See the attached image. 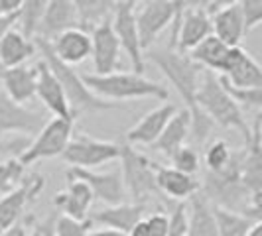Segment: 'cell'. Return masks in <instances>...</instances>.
<instances>
[{"label":"cell","instance_id":"1","mask_svg":"<svg viewBox=\"0 0 262 236\" xmlns=\"http://www.w3.org/2000/svg\"><path fill=\"white\" fill-rule=\"evenodd\" d=\"M148 57L164 73V77L170 81L171 87L184 101V108L189 112V118H191L193 140H195V144L203 146L215 126L195 105V92L203 69L197 65L187 53H180L170 48H150Z\"/></svg>","mask_w":262,"mask_h":236},{"label":"cell","instance_id":"2","mask_svg":"<svg viewBox=\"0 0 262 236\" xmlns=\"http://www.w3.org/2000/svg\"><path fill=\"white\" fill-rule=\"evenodd\" d=\"M87 89L101 101L120 105L122 101H134V99H158L168 101L170 91L152 79L136 73H124L115 71L111 75H93L85 73L81 75Z\"/></svg>","mask_w":262,"mask_h":236},{"label":"cell","instance_id":"3","mask_svg":"<svg viewBox=\"0 0 262 236\" xmlns=\"http://www.w3.org/2000/svg\"><path fill=\"white\" fill-rule=\"evenodd\" d=\"M195 105L213 124H219L221 128H229V130H238L245 138V144H249L250 126L245 118V112L225 92L221 81L215 73L203 69L195 92Z\"/></svg>","mask_w":262,"mask_h":236},{"label":"cell","instance_id":"4","mask_svg":"<svg viewBox=\"0 0 262 236\" xmlns=\"http://www.w3.org/2000/svg\"><path fill=\"white\" fill-rule=\"evenodd\" d=\"M118 159H120V175H122L124 191H126V197L130 199L128 203L148 207V201H158L166 209L170 203H176V201H168L158 191L156 171H154L156 161L154 159H150L140 150L128 144H120Z\"/></svg>","mask_w":262,"mask_h":236},{"label":"cell","instance_id":"5","mask_svg":"<svg viewBox=\"0 0 262 236\" xmlns=\"http://www.w3.org/2000/svg\"><path fill=\"white\" fill-rule=\"evenodd\" d=\"M36 50L41 53V59L46 61V65L52 69V73L55 75V79L59 81L61 89L66 92L67 103L71 106V110L77 114L81 110H113V108H120V105H115V103H106V101H101L93 95L87 85L83 83V79L79 75L73 67L61 63L52 52V45L50 41L46 39H36Z\"/></svg>","mask_w":262,"mask_h":236},{"label":"cell","instance_id":"6","mask_svg":"<svg viewBox=\"0 0 262 236\" xmlns=\"http://www.w3.org/2000/svg\"><path fill=\"white\" fill-rule=\"evenodd\" d=\"M170 28V50L189 53L211 36V18L205 10V2H176V14Z\"/></svg>","mask_w":262,"mask_h":236},{"label":"cell","instance_id":"7","mask_svg":"<svg viewBox=\"0 0 262 236\" xmlns=\"http://www.w3.org/2000/svg\"><path fill=\"white\" fill-rule=\"evenodd\" d=\"M71 136H73V122L71 120L52 118L30 140L28 148L18 156V161L26 168V166H32L39 159L61 156L69 144V140H71Z\"/></svg>","mask_w":262,"mask_h":236},{"label":"cell","instance_id":"8","mask_svg":"<svg viewBox=\"0 0 262 236\" xmlns=\"http://www.w3.org/2000/svg\"><path fill=\"white\" fill-rule=\"evenodd\" d=\"M134 10H136V2L134 0L115 2V10H113V18H111V28H113V32L117 36L120 50H124V53L130 59L132 73L142 75L146 63H144V52H142L140 39H138Z\"/></svg>","mask_w":262,"mask_h":236},{"label":"cell","instance_id":"9","mask_svg":"<svg viewBox=\"0 0 262 236\" xmlns=\"http://www.w3.org/2000/svg\"><path fill=\"white\" fill-rule=\"evenodd\" d=\"M176 14V2L173 0H146L136 2V30L142 52H148L156 39L171 26Z\"/></svg>","mask_w":262,"mask_h":236},{"label":"cell","instance_id":"10","mask_svg":"<svg viewBox=\"0 0 262 236\" xmlns=\"http://www.w3.org/2000/svg\"><path fill=\"white\" fill-rule=\"evenodd\" d=\"M120 156V144L105 142V140H95L89 136H71L69 144L63 150V161H67L71 168L79 170H93L103 163L115 161Z\"/></svg>","mask_w":262,"mask_h":236},{"label":"cell","instance_id":"11","mask_svg":"<svg viewBox=\"0 0 262 236\" xmlns=\"http://www.w3.org/2000/svg\"><path fill=\"white\" fill-rule=\"evenodd\" d=\"M43 187H46V177L39 173H30L14 191L0 197V236H6L12 230L28 207V203H32L43 191Z\"/></svg>","mask_w":262,"mask_h":236},{"label":"cell","instance_id":"12","mask_svg":"<svg viewBox=\"0 0 262 236\" xmlns=\"http://www.w3.org/2000/svg\"><path fill=\"white\" fill-rule=\"evenodd\" d=\"M46 116L26 108L24 105L14 103L0 89V136H26L34 138L46 124Z\"/></svg>","mask_w":262,"mask_h":236},{"label":"cell","instance_id":"13","mask_svg":"<svg viewBox=\"0 0 262 236\" xmlns=\"http://www.w3.org/2000/svg\"><path fill=\"white\" fill-rule=\"evenodd\" d=\"M67 179H79L91 189L93 199L105 203L106 207H115L126 203V191L122 183V175L120 170L105 171V173H97L93 170H79V168H69L67 170Z\"/></svg>","mask_w":262,"mask_h":236},{"label":"cell","instance_id":"14","mask_svg":"<svg viewBox=\"0 0 262 236\" xmlns=\"http://www.w3.org/2000/svg\"><path fill=\"white\" fill-rule=\"evenodd\" d=\"M223 77L236 89H262V67L243 48H231L227 55Z\"/></svg>","mask_w":262,"mask_h":236},{"label":"cell","instance_id":"15","mask_svg":"<svg viewBox=\"0 0 262 236\" xmlns=\"http://www.w3.org/2000/svg\"><path fill=\"white\" fill-rule=\"evenodd\" d=\"M38 71V83H36V97L43 103V106L53 114V118H61V120H71L75 122V112L71 110V106L67 103V97L59 81L55 79L52 69L46 65V61L41 59L36 63Z\"/></svg>","mask_w":262,"mask_h":236},{"label":"cell","instance_id":"16","mask_svg":"<svg viewBox=\"0 0 262 236\" xmlns=\"http://www.w3.org/2000/svg\"><path fill=\"white\" fill-rule=\"evenodd\" d=\"M180 106L173 103H164V105L152 108L150 112H146L130 130L126 132V144L128 146H150L158 140V136L164 132L166 124L170 122V118L178 112Z\"/></svg>","mask_w":262,"mask_h":236},{"label":"cell","instance_id":"17","mask_svg":"<svg viewBox=\"0 0 262 236\" xmlns=\"http://www.w3.org/2000/svg\"><path fill=\"white\" fill-rule=\"evenodd\" d=\"M75 28H77L75 0H50L46 2V10L36 39H46L52 43L57 36Z\"/></svg>","mask_w":262,"mask_h":236},{"label":"cell","instance_id":"18","mask_svg":"<svg viewBox=\"0 0 262 236\" xmlns=\"http://www.w3.org/2000/svg\"><path fill=\"white\" fill-rule=\"evenodd\" d=\"M91 36V57H93V75H111L118 71V57L120 45L111 28V22L99 26Z\"/></svg>","mask_w":262,"mask_h":236},{"label":"cell","instance_id":"19","mask_svg":"<svg viewBox=\"0 0 262 236\" xmlns=\"http://www.w3.org/2000/svg\"><path fill=\"white\" fill-rule=\"evenodd\" d=\"M211 34L227 48H241V41L247 36L238 2H221V6L211 14Z\"/></svg>","mask_w":262,"mask_h":236},{"label":"cell","instance_id":"20","mask_svg":"<svg viewBox=\"0 0 262 236\" xmlns=\"http://www.w3.org/2000/svg\"><path fill=\"white\" fill-rule=\"evenodd\" d=\"M146 209H148L146 205H136V203H128L126 201L122 205L106 207V209L93 213V215H89V221L93 224H101L105 228L117 230V232H122V234H128L132 226L144 219Z\"/></svg>","mask_w":262,"mask_h":236},{"label":"cell","instance_id":"21","mask_svg":"<svg viewBox=\"0 0 262 236\" xmlns=\"http://www.w3.org/2000/svg\"><path fill=\"white\" fill-rule=\"evenodd\" d=\"M154 171H156L158 191L168 201H176V203L187 201L189 197L195 195L199 191V181L191 175H185V173L173 170V168L160 166L158 161L154 166Z\"/></svg>","mask_w":262,"mask_h":236},{"label":"cell","instance_id":"22","mask_svg":"<svg viewBox=\"0 0 262 236\" xmlns=\"http://www.w3.org/2000/svg\"><path fill=\"white\" fill-rule=\"evenodd\" d=\"M2 79V91L14 103L24 105L36 97V83H38V71L34 67H12V69H0Z\"/></svg>","mask_w":262,"mask_h":236},{"label":"cell","instance_id":"23","mask_svg":"<svg viewBox=\"0 0 262 236\" xmlns=\"http://www.w3.org/2000/svg\"><path fill=\"white\" fill-rule=\"evenodd\" d=\"M93 201L95 199H93L91 189L83 183V181H79V179H67L66 191H61V193L55 195L53 205L57 209H61V213L66 217H69V219L87 221Z\"/></svg>","mask_w":262,"mask_h":236},{"label":"cell","instance_id":"24","mask_svg":"<svg viewBox=\"0 0 262 236\" xmlns=\"http://www.w3.org/2000/svg\"><path fill=\"white\" fill-rule=\"evenodd\" d=\"M50 45H52L53 55L69 67L79 65L91 57V36L81 32L79 28L63 32L61 36L53 39Z\"/></svg>","mask_w":262,"mask_h":236},{"label":"cell","instance_id":"25","mask_svg":"<svg viewBox=\"0 0 262 236\" xmlns=\"http://www.w3.org/2000/svg\"><path fill=\"white\" fill-rule=\"evenodd\" d=\"M191 134V118L185 108H178V112L170 118V122L166 124L164 132L158 136V140L150 146V150H154L158 154L166 156L170 159L182 146H185V140Z\"/></svg>","mask_w":262,"mask_h":236},{"label":"cell","instance_id":"26","mask_svg":"<svg viewBox=\"0 0 262 236\" xmlns=\"http://www.w3.org/2000/svg\"><path fill=\"white\" fill-rule=\"evenodd\" d=\"M185 205H187V236H219L213 205L203 197L201 191L189 197Z\"/></svg>","mask_w":262,"mask_h":236},{"label":"cell","instance_id":"27","mask_svg":"<svg viewBox=\"0 0 262 236\" xmlns=\"http://www.w3.org/2000/svg\"><path fill=\"white\" fill-rule=\"evenodd\" d=\"M36 43L26 39L18 30H10L0 39V69H12L24 65L32 55H36Z\"/></svg>","mask_w":262,"mask_h":236},{"label":"cell","instance_id":"28","mask_svg":"<svg viewBox=\"0 0 262 236\" xmlns=\"http://www.w3.org/2000/svg\"><path fill=\"white\" fill-rule=\"evenodd\" d=\"M229 50L223 41L215 38L211 34L209 38H205L199 45H195L191 52L187 53L197 65L205 71H211L215 75H221L225 69V63H227V55H229Z\"/></svg>","mask_w":262,"mask_h":236},{"label":"cell","instance_id":"29","mask_svg":"<svg viewBox=\"0 0 262 236\" xmlns=\"http://www.w3.org/2000/svg\"><path fill=\"white\" fill-rule=\"evenodd\" d=\"M77 8V28L85 34H91L99 26L111 22L115 2L111 0H75Z\"/></svg>","mask_w":262,"mask_h":236},{"label":"cell","instance_id":"30","mask_svg":"<svg viewBox=\"0 0 262 236\" xmlns=\"http://www.w3.org/2000/svg\"><path fill=\"white\" fill-rule=\"evenodd\" d=\"M46 2L48 0H26V2H22L20 10H18V22H16V24H20L18 32L30 41H34L38 36L43 10H46Z\"/></svg>","mask_w":262,"mask_h":236},{"label":"cell","instance_id":"31","mask_svg":"<svg viewBox=\"0 0 262 236\" xmlns=\"http://www.w3.org/2000/svg\"><path fill=\"white\" fill-rule=\"evenodd\" d=\"M215 213V221H217V234L219 236H247L249 228L254 221H250L247 217L233 213V210L221 209L213 205Z\"/></svg>","mask_w":262,"mask_h":236},{"label":"cell","instance_id":"32","mask_svg":"<svg viewBox=\"0 0 262 236\" xmlns=\"http://www.w3.org/2000/svg\"><path fill=\"white\" fill-rule=\"evenodd\" d=\"M217 77H219V75H217ZM219 81H221V87L225 89V92L233 99V103H235L238 108L245 106L247 110H256V112H260L262 89H236L233 85H229L223 77H219Z\"/></svg>","mask_w":262,"mask_h":236},{"label":"cell","instance_id":"33","mask_svg":"<svg viewBox=\"0 0 262 236\" xmlns=\"http://www.w3.org/2000/svg\"><path fill=\"white\" fill-rule=\"evenodd\" d=\"M26 177V168L18 159L0 161V197L14 191Z\"/></svg>","mask_w":262,"mask_h":236},{"label":"cell","instance_id":"34","mask_svg":"<svg viewBox=\"0 0 262 236\" xmlns=\"http://www.w3.org/2000/svg\"><path fill=\"white\" fill-rule=\"evenodd\" d=\"M171 168L178 171H182L185 175H195L201 166V156L197 154V150L193 146H182L173 156L170 157Z\"/></svg>","mask_w":262,"mask_h":236},{"label":"cell","instance_id":"35","mask_svg":"<svg viewBox=\"0 0 262 236\" xmlns=\"http://www.w3.org/2000/svg\"><path fill=\"white\" fill-rule=\"evenodd\" d=\"M231 156H233V150L229 148V144L225 140H215L213 144L207 148L205 152V166H207V171H221L227 168V163L231 161Z\"/></svg>","mask_w":262,"mask_h":236},{"label":"cell","instance_id":"36","mask_svg":"<svg viewBox=\"0 0 262 236\" xmlns=\"http://www.w3.org/2000/svg\"><path fill=\"white\" fill-rule=\"evenodd\" d=\"M168 236H187V205H185V201L168 205Z\"/></svg>","mask_w":262,"mask_h":236},{"label":"cell","instance_id":"37","mask_svg":"<svg viewBox=\"0 0 262 236\" xmlns=\"http://www.w3.org/2000/svg\"><path fill=\"white\" fill-rule=\"evenodd\" d=\"M93 223L87 221H75V219H69L66 215H57L55 224H53V232L55 236H87L91 232Z\"/></svg>","mask_w":262,"mask_h":236},{"label":"cell","instance_id":"38","mask_svg":"<svg viewBox=\"0 0 262 236\" xmlns=\"http://www.w3.org/2000/svg\"><path fill=\"white\" fill-rule=\"evenodd\" d=\"M238 10H241V18H243L245 34H249L254 28L260 26L262 0H241V2H238Z\"/></svg>","mask_w":262,"mask_h":236},{"label":"cell","instance_id":"39","mask_svg":"<svg viewBox=\"0 0 262 236\" xmlns=\"http://www.w3.org/2000/svg\"><path fill=\"white\" fill-rule=\"evenodd\" d=\"M32 138L26 136H0V161L6 159H18L24 152Z\"/></svg>","mask_w":262,"mask_h":236},{"label":"cell","instance_id":"40","mask_svg":"<svg viewBox=\"0 0 262 236\" xmlns=\"http://www.w3.org/2000/svg\"><path fill=\"white\" fill-rule=\"evenodd\" d=\"M144 221L150 236H168V215L166 213H162V210L152 213Z\"/></svg>","mask_w":262,"mask_h":236},{"label":"cell","instance_id":"41","mask_svg":"<svg viewBox=\"0 0 262 236\" xmlns=\"http://www.w3.org/2000/svg\"><path fill=\"white\" fill-rule=\"evenodd\" d=\"M55 219H57V213H53V215L46 217V219H41V221H36V223L30 226L28 236H55V232H53Z\"/></svg>","mask_w":262,"mask_h":236},{"label":"cell","instance_id":"42","mask_svg":"<svg viewBox=\"0 0 262 236\" xmlns=\"http://www.w3.org/2000/svg\"><path fill=\"white\" fill-rule=\"evenodd\" d=\"M18 22V12L10 14V16H0V39L4 38L6 32H10L14 28V24Z\"/></svg>","mask_w":262,"mask_h":236},{"label":"cell","instance_id":"43","mask_svg":"<svg viewBox=\"0 0 262 236\" xmlns=\"http://www.w3.org/2000/svg\"><path fill=\"white\" fill-rule=\"evenodd\" d=\"M126 236H150V232H148V226H146V221L142 219V221H138V223L134 224L130 228V232Z\"/></svg>","mask_w":262,"mask_h":236},{"label":"cell","instance_id":"44","mask_svg":"<svg viewBox=\"0 0 262 236\" xmlns=\"http://www.w3.org/2000/svg\"><path fill=\"white\" fill-rule=\"evenodd\" d=\"M87 236H126V234L117 232V230H111V228H101V230H91Z\"/></svg>","mask_w":262,"mask_h":236},{"label":"cell","instance_id":"45","mask_svg":"<svg viewBox=\"0 0 262 236\" xmlns=\"http://www.w3.org/2000/svg\"><path fill=\"white\" fill-rule=\"evenodd\" d=\"M247 236H262V221H258V223H252V226L249 228Z\"/></svg>","mask_w":262,"mask_h":236},{"label":"cell","instance_id":"46","mask_svg":"<svg viewBox=\"0 0 262 236\" xmlns=\"http://www.w3.org/2000/svg\"><path fill=\"white\" fill-rule=\"evenodd\" d=\"M8 236H24V228L22 226H14Z\"/></svg>","mask_w":262,"mask_h":236},{"label":"cell","instance_id":"47","mask_svg":"<svg viewBox=\"0 0 262 236\" xmlns=\"http://www.w3.org/2000/svg\"><path fill=\"white\" fill-rule=\"evenodd\" d=\"M8 234H10V232H8ZM8 234H6V236H8Z\"/></svg>","mask_w":262,"mask_h":236}]
</instances>
